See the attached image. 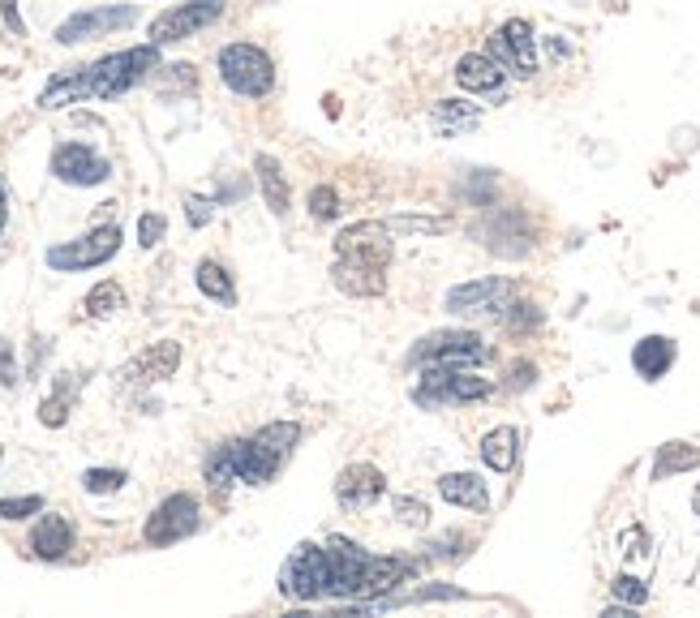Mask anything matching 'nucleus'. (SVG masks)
<instances>
[{"label": "nucleus", "instance_id": "nucleus-34", "mask_svg": "<svg viewBox=\"0 0 700 618\" xmlns=\"http://www.w3.org/2000/svg\"><path fill=\"white\" fill-rule=\"evenodd\" d=\"M309 215H314V219H335V215H339V198H335V189L318 185V189L309 194Z\"/></svg>", "mask_w": 700, "mask_h": 618}, {"label": "nucleus", "instance_id": "nucleus-5", "mask_svg": "<svg viewBox=\"0 0 700 618\" xmlns=\"http://www.w3.org/2000/svg\"><path fill=\"white\" fill-rule=\"evenodd\" d=\"M490 395V383L469 374V370H452V365H426L422 386H417V404L438 409V404H469Z\"/></svg>", "mask_w": 700, "mask_h": 618}, {"label": "nucleus", "instance_id": "nucleus-26", "mask_svg": "<svg viewBox=\"0 0 700 618\" xmlns=\"http://www.w3.org/2000/svg\"><path fill=\"white\" fill-rule=\"evenodd\" d=\"M688 469H700V451H697V447H688V442H667V447L658 451L653 477L662 481V477H670V472H688Z\"/></svg>", "mask_w": 700, "mask_h": 618}, {"label": "nucleus", "instance_id": "nucleus-40", "mask_svg": "<svg viewBox=\"0 0 700 618\" xmlns=\"http://www.w3.org/2000/svg\"><path fill=\"white\" fill-rule=\"evenodd\" d=\"M18 383V365H13V349L9 340H0V386H13Z\"/></svg>", "mask_w": 700, "mask_h": 618}, {"label": "nucleus", "instance_id": "nucleus-28", "mask_svg": "<svg viewBox=\"0 0 700 618\" xmlns=\"http://www.w3.org/2000/svg\"><path fill=\"white\" fill-rule=\"evenodd\" d=\"M121 305H125V293H121V284H112V279L95 284L91 293H87V301H82V310H87L91 318H108V314H117Z\"/></svg>", "mask_w": 700, "mask_h": 618}, {"label": "nucleus", "instance_id": "nucleus-3", "mask_svg": "<svg viewBox=\"0 0 700 618\" xmlns=\"http://www.w3.org/2000/svg\"><path fill=\"white\" fill-rule=\"evenodd\" d=\"M219 78H224V87L245 99H263L275 87V65L254 43H228V48H219Z\"/></svg>", "mask_w": 700, "mask_h": 618}, {"label": "nucleus", "instance_id": "nucleus-12", "mask_svg": "<svg viewBox=\"0 0 700 618\" xmlns=\"http://www.w3.org/2000/svg\"><path fill=\"white\" fill-rule=\"evenodd\" d=\"M198 529V502L189 494H172L155 507V516L147 520V541L151 546H172Z\"/></svg>", "mask_w": 700, "mask_h": 618}, {"label": "nucleus", "instance_id": "nucleus-17", "mask_svg": "<svg viewBox=\"0 0 700 618\" xmlns=\"http://www.w3.org/2000/svg\"><path fill=\"white\" fill-rule=\"evenodd\" d=\"M335 494H339L344 507H369L383 494V472L369 469V464H348L335 481Z\"/></svg>", "mask_w": 700, "mask_h": 618}, {"label": "nucleus", "instance_id": "nucleus-32", "mask_svg": "<svg viewBox=\"0 0 700 618\" xmlns=\"http://www.w3.org/2000/svg\"><path fill=\"white\" fill-rule=\"evenodd\" d=\"M82 485L91 490V494H112V490H121L125 485V472L121 469H91L82 477Z\"/></svg>", "mask_w": 700, "mask_h": 618}, {"label": "nucleus", "instance_id": "nucleus-21", "mask_svg": "<svg viewBox=\"0 0 700 618\" xmlns=\"http://www.w3.org/2000/svg\"><path fill=\"white\" fill-rule=\"evenodd\" d=\"M632 365H637L640 379L658 383L670 365H674V344L662 340V335H649V340H640L637 349H632Z\"/></svg>", "mask_w": 700, "mask_h": 618}, {"label": "nucleus", "instance_id": "nucleus-42", "mask_svg": "<svg viewBox=\"0 0 700 618\" xmlns=\"http://www.w3.org/2000/svg\"><path fill=\"white\" fill-rule=\"evenodd\" d=\"M189 224H207V215H211V210H207V203H203V198H189Z\"/></svg>", "mask_w": 700, "mask_h": 618}, {"label": "nucleus", "instance_id": "nucleus-16", "mask_svg": "<svg viewBox=\"0 0 700 618\" xmlns=\"http://www.w3.org/2000/svg\"><path fill=\"white\" fill-rule=\"evenodd\" d=\"M177 365H181V349H177L172 340H164V344L147 349L138 361H129L121 370V379L125 383H159V379H172Z\"/></svg>", "mask_w": 700, "mask_h": 618}, {"label": "nucleus", "instance_id": "nucleus-35", "mask_svg": "<svg viewBox=\"0 0 700 618\" xmlns=\"http://www.w3.org/2000/svg\"><path fill=\"white\" fill-rule=\"evenodd\" d=\"M39 507H43V499H34V494H27V499H0V520H27Z\"/></svg>", "mask_w": 700, "mask_h": 618}, {"label": "nucleus", "instance_id": "nucleus-8", "mask_svg": "<svg viewBox=\"0 0 700 618\" xmlns=\"http://www.w3.org/2000/svg\"><path fill=\"white\" fill-rule=\"evenodd\" d=\"M490 60L503 65V73H516V78H533L538 73V39L529 22H503V27L490 35Z\"/></svg>", "mask_w": 700, "mask_h": 618}, {"label": "nucleus", "instance_id": "nucleus-37", "mask_svg": "<svg viewBox=\"0 0 700 618\" xmlns=\"http://www.w3.org/2000/svg\"><path fill=\"white\" fill-rule=\"evenodd\" d=\"M396 516L408 529H426V520H430L426 502H417V499H396Z\"/></svg>", "mask_w": 700, "mask_h": 618}, {"label": "nucleus", "instance_id": "nucleus-19", "mask_svg": "<svg viewBox=\"0 0 700 618\" xmlns=\"http://www.w3.org/2000/svg\"><path fill=\"white\" fill-rule=\"evenodd\" d=\"M438 494L447 502H456V507H469V511H486L490 507L486 481H482L477 472H447V477L438 481Z\"/></svg>", "mask_w": 700, "mask_h": 618}, {"label": "nucleus", "instance_id": "nucleus-6", "mask_svg": "<svg viewBox=\"0 0 700 618\" xmlns=\"http://www.w3.org/2000/svg\"><path fill=\"white\" fill-rule=\"evenodd\" d=\"M279 592L297 601H318L327 597V550L318 546H297V555L279 571Z\"/></svg>", "mask_w": 700, "mask_h": 618}, {"label": "nucleus", "instance_id": "nucleus-15", "mask_svg": "<svg viewBox=\"0 0 700 618\" xmlns=\"http://www.w3.org/2000/svg\"><path fill=\"white\" fill-rule=\"evenodd\" d=\"M507 296H512V279L490 275V279H473V284L452 288L443 305H447L452 314H494V310H503Z\"/></svg>", "mask_w": 700, "mask_h": 618}, {"label": "nucleus", "instance_id": "nucleus-9", "mask_svg": "<svg viewBox=\"0 0 700 618\" xmlns=\"http://www.w3.org/2000/svg\"><path fill=\"white\" fill-rule=\"evenodd\" d=\"M219 13H224V0H181V4L164 9V13L151 22V43L155 48H164V43L189 39L194 30L211 27Z\"/></svg>", "mask_w": 700, "mask_h": 618}, {"label": "nucleus", "instance_id": "nucleus-1", "mask_svg": "<svg viewBox=\"0 0 700 618\" xmlns=\"http://www.w3.org/2000/svg\"><path fill=\"white\" fill-rule=\"evenodd\" d=\"M302 430L293 421H275L267 430H258L249 442H233V455H237V477L245 485H263L272 481L275 469L288 460V451L297 447Z\"/></svg>", "mask_w": 700, "mask_h": 618}, {"label": "nucleus", "instance_id": "nucleus-10", "mask_svg": "<svg viewBox=\"0 0 700 618\" xmlns=\"http://www.w3.org/2000/svg\"><path fill=\"white\" fill-rule=\"evenodd\" d=\"M117 249H121V228L103 224V228H95L82 241H69V245L48 249V266H57V271H87V266H103Z\"/></svg>", "mask_w": 700, "mask_h": 618}, {"label": "nucleus", "instance_id": "nucleus-41", "mask_svg": "<svg viewBox=\"0 0 700 618\" xmlns=\"http://www.w3.org/2000/svg\"><path fill=\"white\" fill-rule=\"evenodd\" d=\"M0 18H4L9 35H27V22H22V13H18V0H0Z\"/></svg>", "mask_w": 700, "mask_h": 618}, {"label": "nucleus", "instance_id": "nucleus-24", "mask_svg": "<svg viewBox=\"0 0 700 618\" xmlns=\"http://www.w3.org/2000/svg\"><path fill=\"white\" fill-rule=\"evenodd\" d=\"M254 173H258V185H263L267 206H272L275 215H284V210H288V180L279 173V164H275L272 155H258V159H254Z\"/></svg>", "mask_w": 700, "mask_h": 618}, {"label": "nucleus", "instance_id": "nucleus-38", "mask_svg": "<svg viewBox=\"0 0 700 618\" xmlns=\"http://www.w3.org/2000/svg\"><path fill=\"white\" fill-rule=\"evenodd\" d=\"M159 236H164V215H142V219H138V245H142V249H151V245H159Z\"/></svg>", "mask_w": 700, "mask_h": 618}, {"label": "nucleus", "instance_id": "nucleus-20", "mask_svg": "<svg viewBox=\"0 0 700 618\" xmlns=\"http://www.w3.org/2000/svg\"><path fill=\"white\" fill-rule=\"evenodd\" d=\"M69 546H73V529H69V520H61V516H43L39 520V529H34L31 537V550L39 555V559L57 562L69 555Z\"/></svg>", "mask_w": 700, "mask_h": 618}, {"label": "nucleus", "instance_id": "nucleus-7", "mask_svg": "<svg viewBox=\"0 0 700 618\" xmlns=\"http://www.w3.org/2000/svg\"><path fill=\"white\" fill-rule=\"evenodd\" d=\"M366 562L369 555L357 541L332 537L327 541V597H362L366 592Z\"/></svg>", "mask_w": 700, "mask_h": 618}, {"label": "nucleus", "instance_id": "nucleus-27", "mask_svg": "<svg viewBox=\"0 0 700 618\" xmlns=\"http://www.w3.org/2000/svg\"><path fill=\"white\" fill-rule=\"evenodd\" d=\"M434 120H438V129L460 134V129H469V125L482 120V108L477 104H460V99H443V104H434Z\"/></svg>", "mask_w": 700, "mask_h": 618}, {"label": "nucleus", "instance_id": "nucleus-25", "mask_svg": "<svg viewBox=\"0 0 700 618\" xmlns=\"http://www.w3.org/2000/svg\"><path fill=\"white\" fill-rule=\"evenodd\" d=\"M408 571H413V562H404V559H374V555H369V562H366V592L396 589L400 580H408ZM366 592H362V597H366Z\"/></svg>", "mask_w": 700, "mask_h": 618}, {"label": "nucleus", "instance_id": "nucleus-23", "mask_svg": "<svg viewBox=\"0 0 700 618\" xmlns=\"http://www.w3.org/2000/svg\"><path fill=\"white\" fill-rule=\"evenodd\" d=\"M516 430L512 425H499V430H490L486 439H482V460H486L494 472H512L516 464Z\"/></svg>", "mask_w": 700, "mask_h": 618}, {"label": "nucleus", "instance_id": "nucleus-30", "mask_svg": "<svg viewBox=\"0 0 700 618\" xmlns=\"http://www.w3.org/2000/svg\"><path fill=\"white\" fill-rule=\"evenodd\" d=\"M387 233L400 236H434V233H447V219H426V215H392L383 219Z\"/></svg>", "mask_w": 700, "mask_h": 618}, {"label": "nucleus", "instance_id": "nucleus-22", "mask_svg": "<svg viewBox=\"0 0 700 618\" xmlns=\"http://www.w3.org/2000/svg\"><path fill=\"white\" fill-rule=\"evenodd\" d=\"M335 284L344 288L348 296H378L383 288H387V279H383V266H366V263H344L339 258V266L332 271Z\"/></svg>", "mask_w": 700, "mask_h": 618}, {"label": "nucleus", "instance_id": "nucleus-43", "mask_svg": "<svg viewBox=\"0 0 700 618\" xmlns=\"http://www.w3.org/2000/svg\"><path fill=\"white\" fill-rule=\"evenodd\" d=\"M4 219H9V206H4V189H0V233H4Z\"/></svg>", "mask_w": 700, "mask_h": 618}, {"label": "nucleus", "instance_id": "nucleus-13", "mask_svg": "<svg viewBox=\"0 0 700 618\" xmlns=\"http://www.w3.org/2000/svg\"><path fill=\"white\" fill-rule=\"evenodd\" d=\"M52 173L65 185H103V180L112 177L108 159H99L87 143H65V147L52 150Z\"/></svg>", "mask_w": 700, "mask_h": 618}, {"label": "nucleus", "instance_id": "nucleus-11", "mask_svg": "<svg viewBox=\"0 0 700 618\" xmlns=\"http://www.w3.org/2000/svg\"><path fill=\"white\" fill-rule=\"evenodd\" d=\"M138 22V4H103V9H82L73 18H65L57 27V43H82V39H99Z\"/></svg>", "mask_w": 700, "mask_h": 618}, {"label": "nucleus", "instance_id": "nucleus-29", "mask_svg": "<svg viewBox=\"0 0 700 618\" xmlns=\"http://www.w3.org/2000/svg\"><path fill=\"white\" fill-rule=\"evenodd\" d=\"M207 481H211L215 490H224V485L241 481V477H237V455H233V442L215 447L211 455H207Z\"/></svg>", "mask_w": 700, "mask_h": 618}, {"label": "nucleus", "instance_id": "nucleus-39", "mask_svg": "<svg viewBox=\"0 0 700 618\" xmlns=\"http://www.w3.org/2000/svg\"><path fill=\"white\" fill-rule=\"evenodd\" d=\"M542 323V314L533 310V305H512V314H507V326L512 331H524V326H538Z\"/></svg>", "mask_w": 700, "mask_h": 618}, {"label": "nucleus", "instance_id": "nucleus-31", "mask_svg": "<svg viewBox=\"0 0 700 618\" xmlns=\"http://www.w3.org/2000/svg\"><path fill=\"white\" fill-rule=\"evenodd\" d=\"M198 288L211 296V301H233V279H228V271L219 263H203L198 266Z\"/></svg>", "mask_w": 700, "mask_h": 618}, {"label": "nucleus", "instance_id": "nucleus-44", "mask_svg": "<svg viewBox=\"0 0 700 618\" xmlns=\"http://www.w3.org/2000/svg\"><path fill=\"white\" fill-rule=\"evenodd\" d=\"M697 516H700V485H697Z\"/></svg>", "mask_w": 700, "mask_h": 618}, {"label": "nucleus", "instance_id": "nucleus-33", "mask_svg": "<svg viewBox=\"0 0 700 618\" xmlns=\"http://www.w3.org/2000/svg\"><path fill=\"white\" fill-rule=\"evenodd\" d=\"M65 416H69V383H61V391L52 400L39 404V421L43 425H65Z\"/></svg>", "mask_w": 700, "mask_h": 618}, {"label": "nucleus", "instance_id": "nucleus-18", "mask_svg": "<svg viewBox=\"0 0 700 618\" xmlns=\"http://www.w3.org/2000/svg\"><path fill=\"white\" fill-rule=\"evenodd\" d=\"M456 82L473 95H499L503 90V65L499 60L482 57V52H469L456 60Z\"/></svg>", "mask_w": 700, "mask_h": 618}, {"label": "nucleus", "instance_id": "nucleus-4", "mask_svg": "<svg viewBox=\"0 0 700 618\" xmlns=\"http://www.w3.org/2000/svg\"><path fill=\"white\" fill-rule=\"evenodd\" d=\"M490 349L482 344V335L473 331H434L413 349V365H452V370H469L482 365Z\"/></svg>", "mask_w": 700, "mask_h": 618}, {"label": "nucleus", "instance_id": "nucleus-14", "mask_svg": "<svg viewBox=\"0 0 700 618\" xmlns=\"http://www.w3.org/2000/svg\"><path fill=\"white\" fill-rule=\"evenodd\" d=\"M387 228L383 224H357V228H344L335 249L344 263H366V266H387L392 258V241H387Z\"/></svg>", "mask_w": 700, "mask_h": 618}, {"label": "nucleus", "instance_id": "nucleus-36", "mask_svg": "<svg viewBox=\"0 0 700 618\" xmlns=\"http://www.w3.org/2000/svg\"><path fill=\"white\" fill-rule=\"evenodd\" d=\"M610 589H614V597H619V601H628V606H644V597H649V589L640 585L637 576H619Z\"/></svg>", "mask_w": 700, "mask_h": 618}, {"label": "nucleus", "instance_id": "nucleus-2", "mask_svg": "<svg viewBox=\"0 0 700 618\" xmlns=\"http://www.w3.org/2000/svg\"><path fill=\"white\" fill-rule=\"evenodd\" d=\"M155 65H159V48H155V43L125 48V52L95 60L91 69H87V99H117V95H125L129 87H138Z\"/></svg>", "mask_w": 700, "mask_h": 618}]
</instances>
